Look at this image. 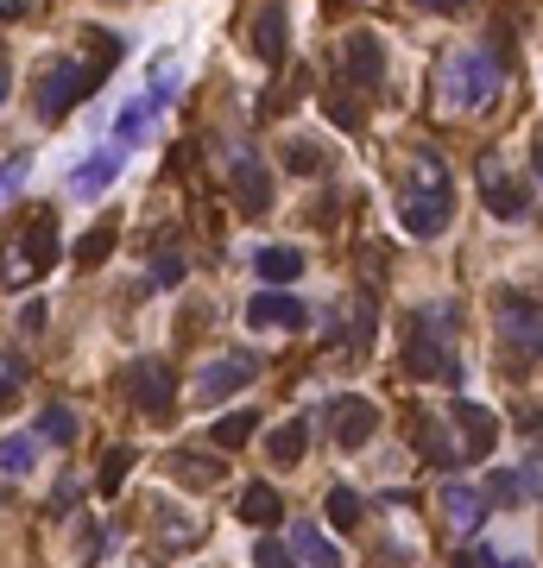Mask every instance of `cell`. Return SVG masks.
Segmentation results:
<instances>
[{"label":"cell","mask_w":543,"mask_h":568,"mask_svg":"<svg viewBox=\"0 0 543 568\" xmlns=\"http://www.w3.org/2000/svg\"><path fill=\"white\" fill-rule=\"evenodd\" d=\"M449 215H455V196H449V171H442L437 152H417V190L411 203H405V228L411 234H442L449 228Z\"/></svg>","instance_id":"obj_1"},{"label":"cell","mask_w":543,"mask_h":568,"mask_svg":"<svg viewBox=\"0 0 543 568\" xmlns=\"http://www.w3.org/2000/svg\"><path fill=\"white\" fill-rule=\"evenodd\" d=\"M499 77H506V64H493V52L480 45H467V52L449 57V70H442V95L455 107H487L499 95Z\"/></svg>","instance_id":"obj_2"},{"label":"cell","mask_w":543,"mask_h":568,"mask_svg":"<svg viewBox=\"0 0 543 568\" xmlns=\"http://www.w3.org/2000/svg\"><path fill=\"white\" fill-rule=\"evenodd\" d=\"M89 89H102V70H89V64H45L38 82H32V95H38V121H64Z\"/></svg>","instance_id":"obj_3"},{"label":"cell","mask_w":543,"mask_h":568,"mask_svg":"<svg viewBox=\"0 0 543 568\" xmlns=\"http://www.w3.org/2000/svg\"><path fill=\"white\" fill-rule=\"evenodd\" d=\"M52 265H57V215L38 208V215H32V234H26V253L7 259V279L26 284V279H38V272H52Z\"/></svg>","instance_id":"obj_4"},{"label":"cell","mask_w":543,"mask_h":568,"mask_svg":"<svg viewBox=\"0 0 543 568\" xmlns=\"http://www.w3.org/2000/svg\"><path fill=\"white\" fill-rule=\"evenodd\" d=\"M437 316H411V329H405V366H411L417 379H442V373H455L449 366V354H442V336H437Z\"/></svg>","instance_id":"obj_5"},{"label":"cell","mask_w":543,"mask_h":568,"mask_svg":"<svg viewBox=\"0 0 543 568\" xmlns=\"http://www.w3.org/2000/svg\"><path fill=\"white\" fill-rule=\"evenodd\" d=\"M499 336H506L512 354L543 361V310H538V304H524V297H499Z\"/></svg>","instance_id":"obj_6"},{"label":"cell","mask_w":543,"mask_h":568,"mask_svg":"<svg viewBox=\"0 0 543 568\" xmlns=\"http://www.w3.org/2000/svg\"><path fill=\"white\" fill-rule=\"evenodd\" d=\"M121 391H127L146 417H158L165 405H171V366L165 361H133L127 373H121Z\"/></svg>","instance_id":"obj_7"},{"label":"cell","mask_w":543,"mask_h":568,"mask_svg":"<svg viewBox=\"0 0 543 568\" xmlns=\"http://www.w3.org/2000/svg\"><path fill=\"white\" fill-rule=\"evenodd\" d=\"M323 423H329V436H336V448H361L366 436H373V423H380V411H373V398H336L329 411H323Z\"/></svg>","instance_id":"obj_8"},{"label":"cell","mask_w":543,"mask_h":568,"mask_svg":"<svg viewBox=\"0 0 543 568\" xmlns=\"http://www.w3.org/2000/svg\"><path fill=\"white\" fill-rule=\"evenodd\" d=\"M253 373H259L253 354H228V361H208L203 373H196V386H190V391H196V405H222V398L240 391Z\"/></svg>","instance_id":"obj_9"},{"label":"cell","mask_w":543,"mask_h":568,"mask_svg":"<svg viewBox=\"0 0 543 568\" xmlns=\"http://www.w3.org/2000/svg\"><path fill=\"white\" fill-rule=\"evenodd\" d=\"M228 190H234V203H240V215H265V203H272V178H265V164L253 152L228 158Z\"/></svg>","instance_id":"obj_10"},{"label":"cell","mask_w":543,"mask_h":568,"mask_svg":"<svg viewBox=\"0 0 543 568\" xmlns=\"http://www.w3.org/2000/svg\"><path fill=\"white\" fill-rule=\"evenodd\" d=\"M341 64H348V77L361 82V89H373V82L386 77V45H380L373 32H354V38L341 45Z\"/></svg>","instance_id":"obj_11"},{"label":"cell","mask_w":543,"mask_h":568,"mask_svg":"<svg viewBox=\"0 0 543 568\" xmlns=\"http://www.w3.org/2000/svg\"><path fill=\"white\" fill-rule=\"evenodd\" d=\"M247 322H253V329H304L310 310H304L297 297H285V291H265V297L247 304Z\"/></svg>","instance_id":"obj_12"},{"label":"cell","mask_w":543,"mask_h":568,"mask_svg":"<svg viewBox=\"0 0 543 568\" xmlns=\"http://www.w3.org/2000/svg\"><path fill=\"white\" fill-rule=\"evenodd\" d=\"M121 158H127L121 146H102V152L89 158V164H82L77 178H70V196H102L108 183L121 178Z\"/></svg>","instance_id":"obj_13"},{"label":"cell","mask_w":543,"mask_h":568,"mask_svg":"<svg viewBox=\"0 0 543 568\" xmlns=\"http://www.w3.org/2000/svg\"><path fill=\"white\" fill-rule=\"evenodd\" d=\"M253 52L265 57V64H285V7H279V0H265V7H259Z\"/></svg>","instance_id":"obj_14"},{"label":"cell","mask_w":543,"mask_h":568,"mask_svg":"<svg viewBox=\"0 0 543 568\" xmlns=\"http://www.w3.org/2000/svg\"><path fill=\"white\" fill-rule=\"evenodd\" d=\"M291 556L310 563V568H341V549L323 537V524H297V531H291Z\"/></svg>","instance_id":"obj_15"},{"label":"cell","mask_w":543,"mask_h":568,"mask_svg":"<svg viewBox=\"0 0 543 568\" xmlns=\"http://www.w3.org/2000/svg\"><path fill=\"white\" fill-rule=\"evenodd\" d=\"M259 430V417L253 411H228V417H215V430H208V448L215 455H234V448H247Z\"/></svg>","instance_id":"obj_16"},{"label":"cell","mask_w":543,"mask_h":568,"mask_svg":"<svg viewBox=\"0 0 543 568\" xmlns=\"http://www.w3.org/2000/svg\"><path fill=\"white\" fill-rule=\"evenodd\" d=\"M279 512H285V499L272 492V480H247L240 487V518L247 524H279Z\"/></svg>","instance_id":"obj_17"},{"label":"cell","mask_w":543,"mask_h":568,"mask_svg":"<svg viewBox=\"0 0 543 568\" xmlns=\"http://www.w3.org/2000/svg\"><path fill=\"white\" fill-rule=\"evenodd\" d=\"M455 423H462V436H467V455L480 462V455L493 448V436H499L493 411H480V405H455Z\"/></svg>","instance_id":"obj_18"},{"label":"cell","mask_w":543,"mask_h":568,"mask_svg":"<svg viewBox=\"0 0 543 568\" xmlns=\"http://www.w3.org/2000/svg\"><path fill=\"white\" fill-rule=\"evenodd\" d=\"M417 455H423V462H437V467H455V462H462L455 436L442 430L437 417H423V423H417Z\"/></svg>","instance_id":"obj_19"},{"label":"cell","mask_w":543,"mask_h":568,"mask_svg":"<svg viewBox=\"0 0 543 568\" xmlns=\"http://www.w3.org/2000/svg\"><path fill=\"white\" fill-rule=\"evenodd\" d=\"M442 512H449V524H455V531H474V524L487 518V492L449 487V492H442Z\"/></svg>","instance_id":"obj_20"},{"label":"cell","mask_w":543,"mask_h":568,"mask_svg":"<svg viewBox=\"0 0 543 568\" xmlns=\"http://www.w3.org/2000/svg\"><path fill=\"white\" fill-rule=\"evenodd\" d=\"M480 183H487V208H493V215H524V196L499 178V158H480Z\"/></svg>","instance_id":"obj_21"},{"label":"cell","mask_w":543,"mask_h":568,"mask_svg":"<svg viewBox=\"0 0 543 568\" xmlns=\"http://www.w3.org/2000/svg\"><path fill=\"white\" fill-rule=\"evenodd\" d=\"M259 279L265 284H291L297 279V272H304V253H297V247H259Z\"/></svg>","instance_id":"obj_22"},{"label":"cell","mask_w":543,"mask_h":568,"mask_svg":"<svg viewBox=\"0 0 543 568\" xmlns=\"http://www.w3.org/2000/svg\"><path fill=\"white\" fill-rule=\"evenodd\" d=\"M304 442H310V423H285V430L272 436V448H265L272 467H297V462H304Z\"/></svg>","instance_id":"obj_23"},{"label":"cell","mask_w":543,"mask_h":568,"mask_svg":"<svg viewBox=\"0 0 543 568\" xmlns=\"http://www.w3.org/2000/svg\"><path fill=\"white\" fill-rule=\"evenodd\" d=\"M114 234H121L114 221H95V228L77 240V265H102V259L114 253Z\"/></svg>","instance_id":"obj_24"},{"label":"cell","mask_w":543,"mask_h":568,"mask_svg":"<svg viewBox=\"0 0 543 568\" xmlns=\"http://www.w3.org/2000/svg\"><path fill=\"white\" fill-rule=\"evenodd\" d=\"M146 121H152V102L139 95L133 107H121V121H114V146L127 152V146H139V133H146Z\"/></svg>","instance_id":"obj_25"},{"label":"cell","mask_w":543,"mask_h":568,"mask_svg":"<svg viewBox=\"0 0 543 568\" xmlns=\"http://www.w3.org/2000/svg\"><path fill=\"white\" fill-rule=\"evenodd\" d=\"M329 524H336V531H354V524H361V492L354 487L329 492Z\"/></svg>","instance_id":"obj_26"},{"label":"cell","mask_w":543,"mask_h":568,"mask_svg":"<svg viewBox=\"0 0 543 568\" xmlns=\"http://www.w3.org/2000/svg\"><path fill=\"white\" fill-rule=\"evenodd\" d=\"M133 474V448L127 442H114V448H108V462H102V480H95V487L102 492H121V480H127Z\"/></svg>","instance_id":"obj_27"},{"label":"cell","mask_w":543,"mask_h":568,"mask_svg":"<svg viewBox=\"0 0 543 568\" xmlns=\"http://www.w3.org/2000/svg\"><path fill=\"white\" fill-rule=\"evenodd\" d=\"M323 107H329V121H336L341 133H354V127H361V102H354L348 89H329V95H323Z\"/></svg>","instance_id":"obj_28"},{"label":"cell","mask_w":543,"mask_h":568,"mask_svg":"<svg viewBox=\"0 0 543 568\" xmlns=\"http://www.w3.org/2000/svg\"><path fill=\"white\" fill-rule=\"evenodd\" d=\"M32 462H38L32 436H7V442H0V467H7V474H32Z\"/></svg>","instance_id":"obj_29"},{"label":"cell","mask_w":543,"mask_h":568,"mask_svg":"<svg viewBox=\"0 0 543 568\" xmlns=\"http://www.w3.org/2000/svg\"><path fill=\"white\" fill-rule=\"evenodd\" d=\"M285 164L297 171V178H316V171H323V152H316V139H291V146H285Z\"/></svg>","instance_id":"obj_30"},{"label":"cell","mask_w":543,"mask_h":568,"mask_svg":"<svg viewBox=\"0 0 543 568\" xmlns=\"http://www.w3.org/2000/svg\"><path fill=\"white\" fill-rule=\"evenodd\" d=\"M38 430L52 442H77V411H64V405H52V411L38 417Z\"/></svg>","instance_id":"obj_31"},{"label":"cell","mask_w":543,"mask_h":568,"mask_svg":"<svg viewBox=\"0 0 543 568\" xmlns=\"http://www.w3.org/2000/svg\"><path fill=\"white\" fill-rule=\"evenodd\" d=\"M253 568H297V556H291V543H272V537H265L253 549Z\"/></svg>","instance_id":"obj_32"},{"label":"cell","mask_w":543,"mask_h":568,"mask_svg":"<svg viewBox=\"0 0 543 568\" xmlns=\"http://www.w3.org/2000/svg\"><path fill=\"white\" fill-rule=\"evenodd\" d=\"M518 492H524V474H493L487 480V499H499V505H518Z\"/></svg>","instance_id":"obj_33"},{"label":"cell","mask_w":543,"mask_h":568,"mask_svg":"<svg viewBox=\"0 0 543 568\" xmlns=\"http://www.w3.org/2000/svg\"><path fill=\"white\" fill-rule=\"evenodd\" d=\"M26 158H7V164H0V203H13V190H20V183H26Z\"/></svg>","instance_id":"obj_34"},{"label":"cell","mask_w":543,"mask_h":568,"mask_svg":"<svg viewBox=\"0 0 543 568\" xmlns=\"http://www.w3.org/2000/svg\"><path fill=\"white\" fill-rule=\"evenodd\" d=\"M152 279H158V284H183V259H178V253H158V259H152Z\"/></svg>","instance_id":"obj_35"},{"label":"cell","mask_w":543,"mask_h":568,"mask_svg":"<svg viewBox=\"0 0 543 568\" xmlns=\"http://www.w3.org/2000/svg\"><path fill=\"white\" fill-rule=\"evenodd\" d=\"M183 474H190V480H208V474H215V467H222V462H203V455H183Z\"/></svg>","instance_id":"obj_36"},{"label":"cell","mask_w":543,"mask_h":568,"mask_svg":"<svg viewBox=\"0 0 543 568\" xmlns=\"http://www.w3.org/2000/svg\"><path fill=\"white\" fill-rule=\"evenodd\" d=\"M20 386V361H13V354H0V391H13Z\"/></svg>","instance_id":"obj_37"},{"label":"cell","mask_w":543,"mask_h":568,"mask_svg":"<svg viewBox=\"0 0 543 568\" xmlns=\"http://www.w3.org/2000/svg\"><path fill=\"white\" fill-rule=\"evenodd\" d=\"M417 7H423V13H462L467 0H417Z\"/></svg>","instance_id":"obj_38"},{"label":"cell","mask_w":543,"mask_h":568,"mask_svg":"<svg viewBox=\"0 0 543 568\" xmlns=\"http://www.w3.org/2000/svg\"><path fill=\"white\" fill-rule=\"evenodd\" d=\"M32 7H38V0H0V13H7V20H13V13H32Z\"/></svg>","instance_id":"obj_39"},{"label":"cell","mask_w":543,"mask_h":568,"mask_svg":"<svg viewBox=\"0 0 543 568\" xmlns=\"http://www.w3.org/2000/svg\"><path fill=\"white\" fill-rule=\"evenodd\" d=\"M531 164H538V178H543V139H538V146H531Z\"/></svg>","instance_id":"obj_40"},{"label":"cell","mask_w":543,"mask_h":568,"mask_svg":"<svg viewBox=\"0 0 543 568\" xmlns=\"http://www.w3.org/2000/svg\"><path fill=\"white\" fill-rule=\"evenodd\" d=\"M0 102H7V70H0Z\"/></svg>","instance_id":"obj_41"}]
</instances>
